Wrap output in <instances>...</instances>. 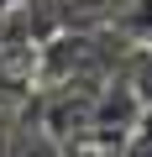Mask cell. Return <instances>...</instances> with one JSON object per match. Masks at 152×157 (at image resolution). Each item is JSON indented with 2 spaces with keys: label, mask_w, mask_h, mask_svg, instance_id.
I'll use <instances>...</instances> for the list:
<instances>
[{
  "label": "cell",
  "mask_w": 152,
  "mask_h": 157,
  "mask_svg": "<svg viewBox=\"0 0 152 157\" xmlns=\"http://www.w3.org/2000/svg\"><path fill=\"white\" fill-rule=\"evenodd\" d=\"M53 32H95L110 26V0H47Z\"/></svg>",
  "instance_id": "6da1fadb"
},
{
  "label": "cell",
  "mask_w": 152,
  "mask_h": 157,
  "mask_svg": "<svg viewBox=\"0 0 152 157\" xmlns=\"http://www.w3.org/2000/svg\"><path fill=\"white\" fill-rule=\"evenodd\" d=\"M110 32L126 37V47H152V0H121L110 11Z\"/></svg>",
  "instance_id": "7a4b0ae2"
},
{
  "label": "cell",
  "mask_w": 152,
  "mask_h": 157,
  "mask_svg": "<svg viewBox=\"0 0 152 157\" xmlns=\"http://www.w3.org/2000/svg\"><path fill=\"white\" fill-rule=\"evenodd\" d=\"M126 78H131L136 100L152 105V47H131V58H126Z\"/></svg>",
  "instance_id": "3957f363"
},
{
  "label": "cell",
  "mask_w": 152,
  "mask_h": 157,
  "mask_svg": "<svg viewBox=\"0 0 152 157\" xmlns=\"http://www.w3.org/2000/svg\"><path fill=\"white\" fill-rule=\"evenodd\" d=\"M115 157H152V105H142V121L131 126V136L121 141Z\"/></svg>",
  "instance_id": "277c9868"
},
{
  "label": "cell",
  "mask_w": 152,
  "mask_h": 157,
  "mask_svg": "<svg viewBox=\"0 0 152 157\" xmlns=\"http://www.w3.org/2000/svg\"><path fill=\"white\" fill-rule=\"evenodd\" d=\"M115 6H121V0H110V11H115Z\"/></svg>",
  "instance_id": "5b68a950"
}]
</instances>
